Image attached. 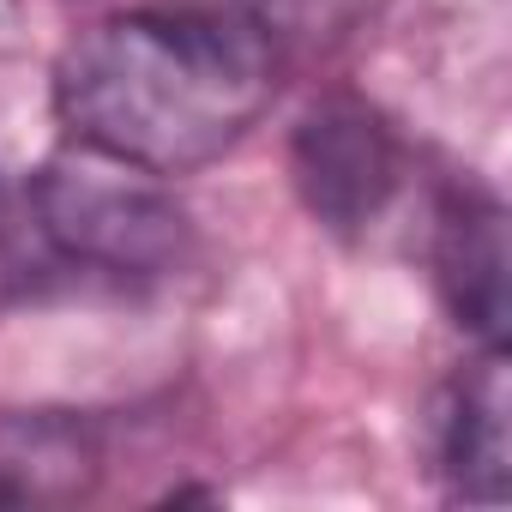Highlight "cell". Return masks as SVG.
<instances>
[{
    "label": "cell",
    "mask_w": 512,
    "mask_h": 512,
    "mask_svg": "<svg viewBox=\"0 0 512 512\" xmlns=\"http://www.w3.org/2000/svg\"><path fill=\"white\" fill-rule=\"evenodd\" d=\"M284 49L217 0H157L79 31L55 67V115L79 151L187 175L235 151L272 109Z\"/></svg>",
    "instance_id": "6da1fadb"
},
{
    "label": "cell",
    "mask_w": 512,
    "mask_h": 512,
    "mask_svg": "<svg viewBox=\"0 0 512 512\" xmlns=\"http://www.w3.org/2000/svg\"><path fill=\"white\" fill-rule=\"evenodd\" d=\"M31 187H37V205H43V223L55 235L67 278L127 284V278H163L181 266L187 217L157 187V175L97 157V151H73L37 169Z\"/></svg>",
    "instance_id": "7a4b0ae2"
},
{
    "label": "cell",
    "mask_w": 512,
    "mask_h": 512,
    "mask_svg": "<svg viewBox=\"0 0 512 512\" xmlns=\"http://www.w3.org/2000/svg\"><path fill=\"white\" fill-rule=\"evenodd\" d=\"M296 187L326 229L368 235L404 187V145L374 109L350 97L320 103L296 127Z\"/></svg>",
    "instance_id": "3957f363"
},
{
    "label": "cell",
    "mask_w": 512,
    "mask_h": 512,
    "mask_svg": "<svg viewBox=\"0 0 512 512\" xmlns=\"http://www.w3.org/2000/svg\"><path fill=\"white\" fill-rule=\"evenodd\" d=\"M434 278L464 332L506 338V211L482 187H452L434 211Z\"/></svg>",
    "instance_id": "277c9868"
},
{
    "label": "cell",
    "mask_w": 512,
    "mask_h": 512,
    "mask_svg": "<svg viewBox=\"0 0 512 512\" xmlns=\"http://www.w3.org/2000/svg\"><path fill=\"white\" fill-rule=\"evenodd\" d=\"M506 350L482 344L446 404H440V428H434V452H440V476L458 500H506Z\"/></svg>",
    "instance_id": "5b68a950"
},
{
    "label": "cell",
    "mask_w": 512,
    "mask_h": 512,
    "mask_svg": "<svg viewBox=\"0 0 512 512\" xmlns=\"http://www.w3.org/2000/svg\"><path fill=\"white\" fill-rule=\"evenodd\" d=\"M103 476V440L67 410H7L0 416V506H73L91 500Z\"/></svg>",
    "instance_id": "8992f818"
},
{
    "label": "cell",
    "mask_w": 512,
    "mask_h": 512,
    "mask_svg": "<svg viewBox=\"0 0 512 512\" xmlns=\"http://www.w3.org/2000/svg\"><path fill=\"white\" fill-rule=\"evenodd\" d=\"M55 284H67V266L55 253L49 223H43L37 187H31V175L0 169V308L31 302Z\"/></svg>",
    "instance_id": "52a82bcc"
},
{
    "label": "cell",
    "mask_w": 512,
    "mask_h": 512,
    "mask_svg": "<svg viewBox=\"0 0 512 512\" xmlns=\"http://www.w3.org/2000/svg\"><path fill=\"white\" fill-rule=\"evenodd\" d=\"M217 7L253 19L284 55L290 49H332L350 43L362 25H374V13L386 0H217Z\"/></svg>",
    "instance_id": "ba28073f"
}]
</instances>
